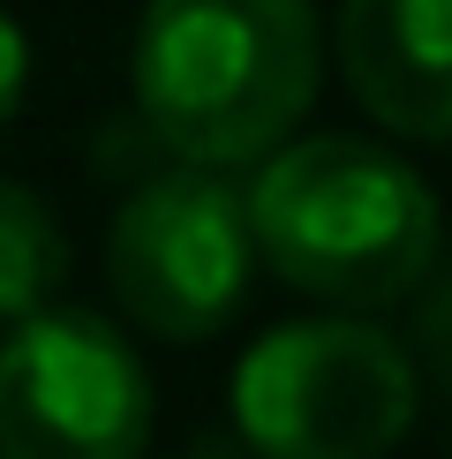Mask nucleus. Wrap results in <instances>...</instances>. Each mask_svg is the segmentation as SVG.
<instances>
[{"label": "nucleus", "instance_id": "obj_7", "mask_svg": "<svg viewBox=\"0 0 452 459\" xmlns=\"http://www.w3.org/2000/svg\"><path fill=\"white\" fill-rule=\"evenodd\" d=\"M68 279V241L53 212L30 196L23 181H0V316H30L61 294Z\"/></svg>", "mask_w": 452, "mask_h": 459}, {"label": "nucleus", "instance_id": "obj_4", "mask_svg": "<svg viewBox=\"0 0 452 459\" xmlns=\"http://www.w3.org/2000/svg\"><path fill=\"white\" fill-rule=\"evenodd\" d=\"M256 272L249 204L226 166H166L113 212L106 279L128 324L159 339H212L241 316Z\"/></svg>", "mask_w": 452, "mask_h": 459}, {"label": "nucleus", "instance_id": "obj_6", "mask_svg": "<svg viewBox=\"0 0 452 459\" xmlns=\"http://www.w3.org/2000/svg\"><path fill=\"white\" fill-rule=\"evenodd\" d=\"M339 75L369 121L452 143V0H339Z\"/></svg>", "mask_w": 452, "mask_h": 459}, {"label": "nucleus", "instance_id": "obj_3", "mask_svg": "<svg viewBox=\"0 0 452 459\" xmlns=\"http://www.w3.org/2000/svg\"><path fill=\"white\" fill-rule=\"evenodd\" d=\"M414 422V361L362 316L264 332L234 369V429L249 459H385Z\"/></svg>", "mask_w": 452, "mask_h": 459}, {"label": "nucleus", "instance_id": "obj_1", "mask_svg": "<svg viewBox=\"0 0 452 459\" xmlns=\"http://www.w3.org/2000/svg\"><path fill=\"white\" fill-rule=\"evenodd\" d=\"M309 0H143L128 83L174 159L256 166L301 128L317 99Z\"/></svg>", "mask_w": 452, "mask_h": 459}, {"label": "nucleus", "instance_id": "obj_8", "mask_svg": "<svg viewBox=\"0 0 452 459\" xmlns=\"http://www.w3.org/2000/svg\"><path fill=\"white\" fill-rule=\"evenodd\" d=\"M23 83H30V46H23V30L0 15V121H15V106H23Z\"/></svg>", "mask_w": 452, "mask_h": 459}, {"label": "nucleus", "instance_id": "obj_5", "mask_svg": "<svg viewBox=\"0 0 452 459\" xmlns=\"http://www.w3.org/2000/svg\"><path fill=\"white\" fill-rule=\"evenodd\" d=\"M151 377L91 309H30L0 339V459H143Z\"/></svg>", "mask_w": 452, "mask_h": 459}, {"label": "nucleus", "instance_id": "obj_2", "mask_svg": "<svg viewBox=\"0 0 452 459\" xmlns=\"http://www.w3.org/2000/svg\"><path fill=\"white\" fill-rule=\"evenodd\" d=\"M249 241L287 286L332 309L407 301L438 264V196L362 136H301L256 159Z\"/></svg>", "mask_w": 452, "mask_h": 459}]
</instances>
